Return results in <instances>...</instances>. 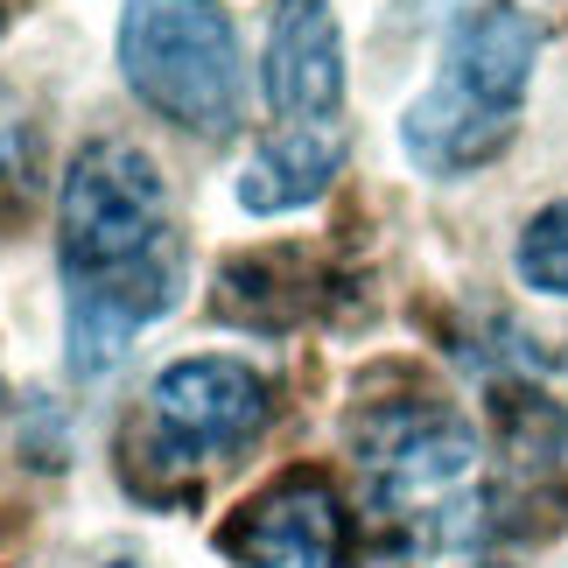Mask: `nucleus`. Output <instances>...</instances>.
Segmentation results:
<instances>
[{
  "instance_id": "nucleus-10",
  "label": "nucleus",
  "mask_w": 568,
  "mask_h": 568,
  "mask_svg": "<svg viewBox=\"0 0 568 568\" xmlns=\"http://www.w3.org/2000/svg\"><path fill=\"white\" fill-rule=\"evenodd\" d=\"M519 281L540 295H568V196L561 204H548L534 217L527 232H519Z\"/></svg>"
},
{
  "instance_id": "nucleus-2",
  "label": "nucleus",
  "mask_w": 568,
  "mask_h": 568,
  "mask_svg": "<svg viewBox=\"0 0 568 568\" xmlns=\"http://www.w3.org/2000/svg\"><path fill=\"white\" fill-rule=\"evenodd\" d=\"M540 57V21L519 8H470L449 29L443 78L407 105L400 141L428 176H464V169L491 162L519 126V99H527Z\"/></svg>"
},
{
  "instance_id": "nucleus-7",
  "label": "nucleus",
  "mask_w": 568,
  "mask_h": 568,
  "mask_svg": "<svg viewBox=\"0 0 568 568\" xmlns=\"http://www.w3.org/2000/svg\"><path fill=\"white\" fill-rule=\"evenodd\" d=\"M260 92L281 120H331L344 99V36L331 0H274L267 50H260Z\"/></svg>"
},
{
  "instance_id": "nucleus-6",
  "label": "nucleus",
  "mask_w": 568,
  "mask_h": 568,
  "mask_svg": "<svg viewBox=\"0 0 568 568\" xmlns=\"http://www.w3.org/2000/svg\"><path fill=\"white\" fill-rule=\"evenodd\" d=\"M344 540L352 527H344V498L331 491V477L288 470L225 519L217 548L239 568H344Z\"/></svg>"
},
{
  "instance_id": "nucleus-9",
  "label": "nucleus",
  "mask_w": 568,
  "mask_h": 568,
  "mask_svg": "<svg viewBox=\"0 0 568 568\" xmlns=\"http://www.w3.org/2000/svg\"><path fill=\"white\" fill-rule=\"evenodd\" d=\"M316 260L310 253H253L217 274V310L232 323H260V331H288L316 310Z\"/></svg>"
},
{
  "instance_id": "nucleus-1",
  "label": "nucleus",
  "mask_w": 568,
  "mask_h": 568,
  "mask_svg": "<svg viewBox=\"0 0 568 568\" xmlns=\"http://www.w3.org/2000/svg\"><path fill=\"white\" fill-rule=\"evenodd\" d=\"M57 260L71 288V373H113L155 316L183 295V239L169 183L134 141H92L63 169Z\"/></svg>"
},
{
  "instance_id": "nucleus-12",
  "label": "nucleus",
  "mask_w": 568,
  "mask_h": 568,
  "mask_svg": "<svg viewBox=\"0 0 568 568\" xmlns=\"http://www.w3.org/2000/svg\"><path fill=\"white\" fill-rule=\"evenodd\" d=\"M120 568H134V561H120Z\"/></svg>"
},
{
  "instance_id": "nucleus-11",
  "label": "nucleus",
  "mask_w": 568,
  "mask_h": 568,
  "mask_svg": "<svg viewBox=\"0 0 568 568\" xmlns=\"http://www.w3.org/2000/svg\"><path fill=\"white\" fill-rule=\"evenodd\" d=\"M21 14V0H0V29H8V21Z\"/></svg>"
},
{
  "instance_id": "nucleus-8",
  "label": "nucleus",
  "mask_w": 568,
  "mask_h": 568,
  "mask_svg": "<svg viewBox=\"0 0 568 568\" xmlns=\"http://www.w3.org/2000/svg\"><path fill=\"white\" fill-rule=\"evenodd\" d=\"M337 169H344V134H337L331 120H302V126L274 134V141L246 162V176H239V204H246L253 217L302 211L310 196L331 190Z\"/></svg>"
},
{
  "instance_id": "nucleus-4",
  "label": "nucleus",
  "mask_w": 568,
  "mask_h": 568,
  "mask_svg": "<svg viewBox=\"0 0 568 568\" xmlns=\"http://www.w3.org/2000/svg\"><path fill=\"white\" fill-rule=\"evenodd\" d=\"M352 449L386 498H443L477 470V428L435 393L365 400L352 414Z\"/></svg>"
},
{
  "instance_id": "nucleus-3",
  "label": "nucleus",
  "mask_w": 568,
  "mask_h": 568,
  "mask_svg": "<svg viewBox=\"0 0 568 568\" xmlns=\"http://www.w3.org/2000/svg\"><path fill=\"white\" fill-rule=\"evenodd\" d=\"M120 78L155 120L225 141L246 113V57L217 0H126Z\"/></svg>"
},
{
  "instance_id": "nucleus-5",
  "label": "nucleus",
  "mask_w": 568,
  "mask_h": 568,
  "mask_svg": "<svg viewBox=\"0 0 568 568\" xmlns=\"http://www.w3.org/2000/svg\"><path fill=\"white\" fill-rule=\"evenodd\" d=\"M155 407V464H196V456H225L246 449L260 428H267V379L253 373L246 358H176L148 393Z\"/></svg>"
}]
</instances>
